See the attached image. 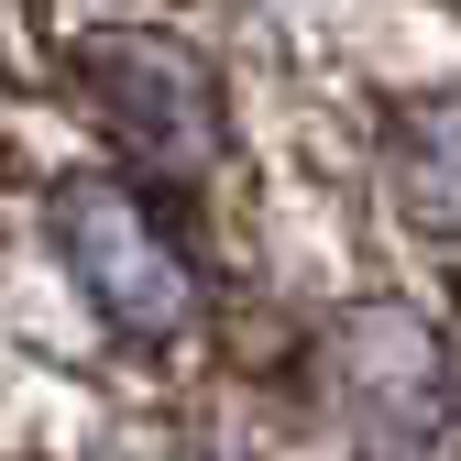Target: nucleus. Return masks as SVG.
Segmentation results:
<instances>
[{
  "instance_id": "nucleus-1",
  "label": "nucleus",
  "mask_w": 461,
  "mask_h": 461,
  "mask_svg": "<svg viewBox=\"0 0 461 461\" xmlns=\"http://www.w3.org/2000/svg\"><path fill=\"white\" fill-rule=\"evenodd\" d=\"M55 242H67V275L88 285V308L132 340H176L198 319V264L176 253L165 230L122 176H77L55 187Z\"/></svg>"
},
{
  "instance_id": "nucleus-2",
  "label": "nucleus",
  "mask_w": 461,
  "mask_h": 461,
  "mask_svg": "<svg viewBox=\"0 0 461 461\" xmlns=\"http://www.w3.org/2000/svg\"><path fill=\"white\" fill-rule=\"evenodd\" d=\"M77 88H88L99 122L132 143V165H154V176H198L209 143H220L209 67L187 44H165V33H99L77 55Z\"/></svg>"
}]
</instances>
